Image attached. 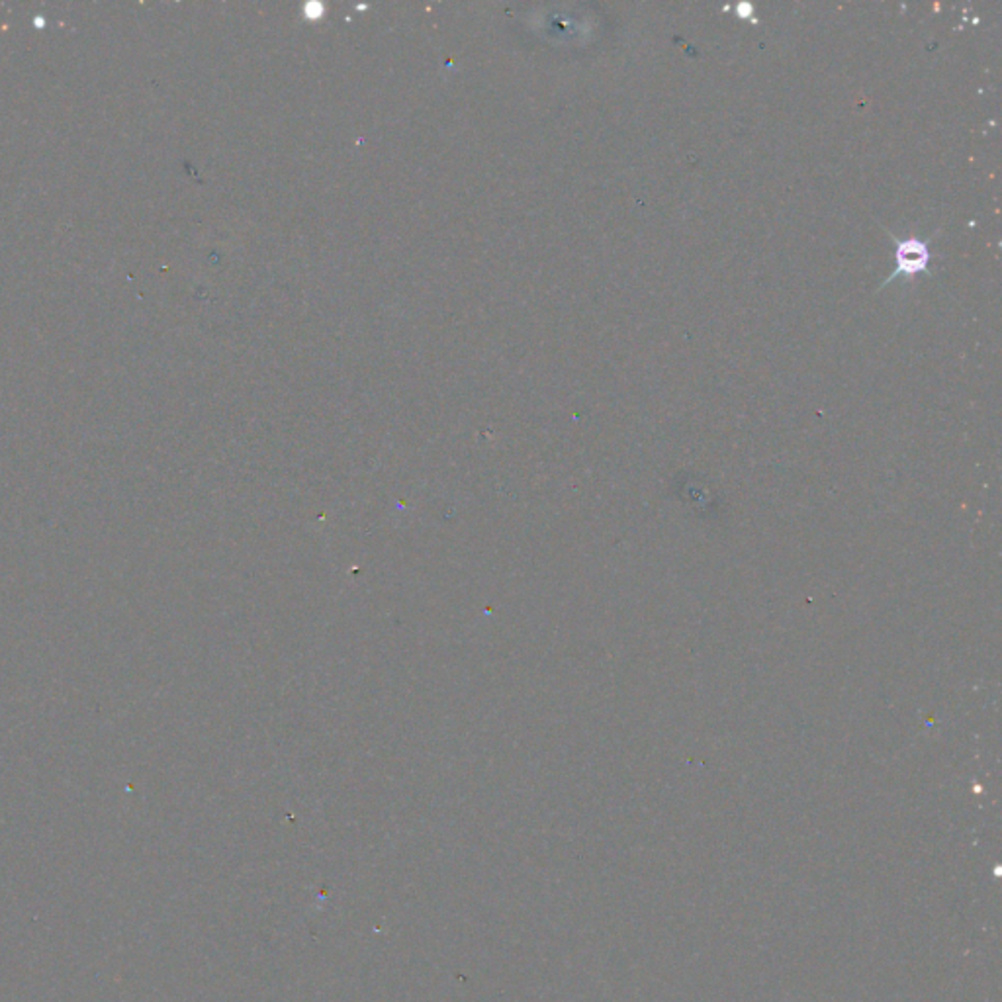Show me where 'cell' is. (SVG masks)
Masks as SVG:
<instances>
[{
	"label": "cell",
	"mask_w": 1002,
	"mask_h": 1002,
	"mask_svg": "<svg viewBox=\"0 0 1002 1002\" xmlns=\"http://www.w3.org/2000/svg\"><path fill=\"white\" fill-rule=\"evenodd\" d=\"M895 261H897V269L892 271L887 282H891L892 279H897L901 274L914 277L919 272L928 271V261H930L928 240L907 237V240L899 241L897 251H895Z\"/></svg>",
	"instance_id": "obj_1"
}]
</instances>
